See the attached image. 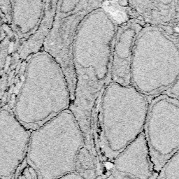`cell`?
<instances>
[{"label": "cell", "instance_id": "3957f363", "mask_svg": "<svg viewBox=\"0 0 179 179\" xmlns=\"http://www.w3.org/2000/svg\"><path fill=\"white\" fill-rule=\"evenodd\" d=\"M71 104L68 81L58 62L44 51L31 55L12 109L17 120L34 131L69 110Z\"/></svg>", "mask_w": 179, "mask_h": 179}, {"label": "cell", "instance_id": "4fadbf2b", "mask_svg": "<svg viewBox=\"0 0 179 179\" xmlns=\"http://www.w3.org/2000/svg\"><path fill=\"white\" fill-rule=\"evenodd\" d=\"M14 179H39V178L35 171L27 165L25 161Z\"/></svg>", "mask_w": 179, "mask_h": 179}, {"label": "cell", "instance_id": "8992f818", "mask_svg": "<svg viewBox=\"0 0 179 179\" xmlns=\"http://www.w3.org/2000/svg\"><path fill=\"white\" fill-rule=\"evenodd\" d=\"M100 1H58L53 24L42 51L58 62L65 74L71 92V103L76 90L75 71L72 52L82 22L92 11L102 7Z\"/></svg>", "mask_w": 179, "mask_h": 179}, {"label": "cell", "instance_id": "7c38bea8", "mask_svg": "<svg viewBox=\"0 0 179 179\" xmlns=\"http://www.w3.org/2000/svg\"><path fill=\"white\" fill-rule=\"evenodd\" d=\"M155 179H179V150L165 164Z\"/></svg>", "mask_w": 179, "mask_h": 179}, {"label": "cell", "instance_id": "8fae6325", "mask_svg": "<svg viewBox=\"0 0 179 179\" xmlns=\"http://www.w3.org/2000/svg\"><path fill=\"white\" fill-rule=\"evenodd\" d=\"M11 25L20 36L30 37L44 17L46 1H11Z\"/></svg>", "mask_w": 179, "mask_h": 179}, {"label": "cell", "instance_id": "9c48e42d", "mask_svg": "<svg viewBox=\"0 0 179 179\" xmlns=\"http://www.w3.org/2000/svg\"><path fill=\"white\" fill-rule=\"evenodd\" d=\"M106 179H155L143 132L120 153L106 171Z\"/></svg>", "mask_w": 179, "mask_h": 179}, {"label": "cell", "instance_id": "ba28073f", "mask_svg": "<svg viewBox=\"0 0 179 179\" xmlns=\"http://www.w3.org/2000/svg\"><path fill=\"white\" fill-rule=\"evenodd\" d=\"M32 131L11 109L0 111V179H14L26 161Z\"/></svg>", "mask_w": 179, "mask_h": 179}, {"label": "cell", "instance_id": "5b68a950", "mask_svg": "<svg viewBox=\"0 0 179 179\" xmlns=\"http://www.w3.org/2000/svg\"><path fill=\"white\" fill-rule=\"evenodd\" d=\"M178 78V41L160 27L144 26L134 44L131 85L146 97H156Z\"/></svg>", "mask_w": 179, "mask_h": 179}, {"label": "cell", "instance_id": "6da1fadb", "mask_svg": "<svg viewBox=\"0 0 179 179\" xmlns=\"http://www.w3.org/2000/svg\"><path fill=\"white\" fill-rule=\"evenodd\" d=\"M118 25L103 7L94 9L82 22L73 47L76 90L69 109L90 151H94L92 118L99 96L111 82L112 54Z\"/></svg>", "mask_w": 179, "mask_h": 179}, {"label": "cell", "instance_id": "e0dca14e", "mask_svg": "<svg viewBox=\"0 0 179 179\" xmlns=\"http://www.w3.org/2000/svg\"><path fill=\"white\" fill-rule=\"evenodd\" d=\"M117 4L119 5V6L126 7L129 6V2L128 1H118L117 2Z\"/></svg>", "mask_w": 179, "mask_h": 179}, {"label": "cell", "instance_id": "d6986e66", "mask_svg": "<svg viewBox=\"0 0 179 179\" xmlns=\"http://www.w3.org/2000/svg\"><path fill=\"white\" fill-rule=\"evenodd\" d=\"M176 4H177V7H178V9L179 10V1H177L176 2Z\"/></svg>", "mask_w": 179, "mask_h": 179}, {"label": "cell", "instance_id": "5bb4252c", "mask_svg": "<svg viewBox=\"0 0 179 179\" xmlns=\"http://www.w3.org/2000/svg\"><path fill=\"white\" fill-rule=\"evenodd\" d=\"M0 13L4 21L11 22L12 5L11 1H0Z\"/></svg>", "mask_w": 179, "mask_h": 179}, {"label": "cell", "instance_id": "2e32d148", "mask_svg": "<svg viewBox=\"0 0 179 179\" xmlns=\"http://www.w3.org/2000/svg\"><path fill=\"white\" fill-rule=\"evenodd\" d=\"M58 179H84L82 178L80 175L76 172H72L70 173H67L66 175H64L62 177L59 178Z\"/></svg>", "mask_w": 179, "mask_h": 179}, {"label": "cell", "instance_id": "7a4b0ae2", "mask_svg": "<svg viewBox=\"0 0 179 179\" xmlns=\"http://www.w3.org/2000/svg\"><path fill=\"white\" fill-rule=\"evenodd\" d=\"M149 102L134 86L111 82L92 118V140L106 172L119 154L143 132Z\"/></svg>", "mask_w": 179, "mask_h": 179}, {"label": "cell", "instance_id": "30bf717a", "mask_svg": "<svg viewBox=\"0 0 179 179\" xmlns=\"http://www.w3.org/2000/svg\"><path fill=\"white\" fill-rule=\"evenodd\" d=\"M145 26L136 19L118 25L112 54L111 82L131 86V64L133 49L139 32Z\"/></svg>", "mask_w": 179, "mask_h": 179}, {"label": "cell", "instance_id": "52a82bcc", "mask_svg": "<svg viewBox=\"0 0 179 179\" xmlns=\"http://www.w3.org/2000/svg\"><path fill=\"white\" fill-rule=\"evenodd\" d=\"M143 134L156 173L179 150V102L167 93L149 102Z\"/></svg>", "mask_w": 179, "mask_h": 179}, {"label": "cell", "instance_id": "ac0fdd59", "mask_svg": "<svg viewBox=\"0 0 179 179\" xmlns=\"http://www.w3.org/2000/svg\"><path fill=\"white\" fill-rule=\"evenodd\" d=\"M97 179H106V175H101V176H99V177Z\"/></svg>", "mask_w": 179, "mask_h": 179}, {"label": "cell", "instance_id": "277c9868", "mask_svg": "<svg viewBox=\"0 0 179 179\" xmlns=\"http://www.w3.org/2000/svg\"><path fill=\"white\" fill-rule=\"evenodd\" d=\"M85 146L81 127L69 109L32 131L26 162L39 179H58L75 172L77 156Z\"/></svg>", "mask_w": 179, "mask_h": 179}, {"label": "cell", "instance_id": "9a60e30c", "mask_svg": "<svg viewBox=\"0 0 179 179\" xmlns=\"http://www.w3.org/2000/svg\"><path fill=\"white\" fill-rule=\"evenodd\" d=\"M166 93L175 98L179 102V78L173 84V86L166 92Z\"/></svg>", "mask_w": 179, "mask_h": 179}]
</instances>
